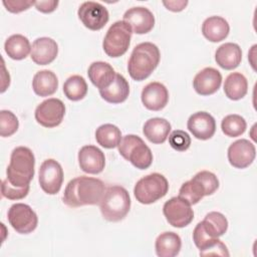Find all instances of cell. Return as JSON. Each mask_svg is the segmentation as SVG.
<instances>
[{"instance_id": "1", "label": "cell", "mask_w": 257, "mask_h": 257, "mask_svg": "<svg viewBox=\"0 0 257 257\" xmlns=\"http://www.w3.org/2000/svg\"><path fill=\"white\" fill-rule=\"evenodd\" d=\"M105 192L101 180L91 177H77L68 182L63 193V203L71 208L100 203Z\"/></svg>"}, {"instance_id": "2", "label": "cell", "mask_w": 257, "mask_h": 257, "mask_svg": "<svg viewBox=\"0 0 257 257\" xmlns=\"http://www.w3.org/2000/svg\"><path fill=\"white\" fill-rule=\"evenodd\" d=\"M161 59L158 46L152 42L138 44L131 54L127 63V70L131 77L137 81L148 78L157 68Z\"/></svg>"}, {"instance_id": "3", "label": "cell", "mask_w": 257, "mask_h": 257, "mask_svg": "<svg viewBox=\"0 0 257 257\" xmlns=\"http://www.w3.org/2000/svg\"><path fill=\"white\" fill-rule=\"evenodd\" d=\"M35 158L32 151L26 147L15 148L7 167V180L15 187L29 186L34 177Z\"/></svg>"}, {"instance_id": "4", "label": "cell", "mask_w": 257, "mask_h": 257, "mask_svg": "<svg viewBox=\"0 0 257 257\" xmlns=\"http://www.w3.org/2000/svg\"><path fill=\"white\" fill-rule=\"evenodd\" d=\"M218 188L219 180L217 176L209 171H201L181 186L179 197L187 201L190 205H195L204 196L215 193Z\"/></svg>"}, {"instance_id": "5", "label": "cell", "mask_w": 257, "mask_h": 257, "mask_svg": "<svg viewBox=\"0 0 257 257\" xmlns=\"http://www.w3.org/2000/svg\"><path fill=\"white\" fill-rule=\"evenodd\" d=\"M102 217L109 222H118L128 213L131 198L126 189L121 186L108 187L99 203Z\"/></svg>"}, {"instance_id": "6", "label": "cell", "mask_w": 257, "mask_h": 257, "mask_svg": "<svg viewBox=\"0 0 257 257\" xmlns=\"http://www.w3.org/2000/svg\"><path fill=\"white\" fill-rule=\"evenodd\" d=\"M118 152L126 161L140 170L148 169L153 163L151 149L136 135L124 136L118 145Z\"/></svg>"}, {"instance_id": "7", "label": "cell", "mask_w": 257, "mask_h": 257, "mask_svg": "<svg viewBox=\"0 0 257 257\" xmlns=\"http://www.w3.org/2000/svg\"><path fill=\"white\" fill-rule=\"evenodd\" d=\"M169 191L167 179L159 173H153L140 179L135 188L134 194L141 204L149 205L165 197Z\"/></svg>"}, {"instance_id": "8", "label": "cell", "mask_w": 257, "mask_h": 257, "mask_svg": "<svg viewBox=\"0 0 257 257\" xmlns=\"http://www.w3.org/2000/svg\"><path fill=\"white\" fill-rule=\"evenodd\" d=\"M131 27L122 20L114 22L107 30L102 48L109 57H119L123 55L130 46L132 38Z\"/></svg>"}, {"instance_id": "9", "label": "cell", "mask_w": 257, "mask_h": 257, "mask_svg": "<svg viewBox=\"0 0 257 257\" xmlns=\"http://www.w3.org/2000/svg\"><path fill=\"white\" fill-rule=\"evenodd\" d=\"M163 213L168 223L176 228H184L194 219L191 205L179 196L171 198L164 204Z\"/></svg>"}, {"instance_id": "10", "label": "cell", "mask_w": 257, "mask_h": 257, "mask_svg": "<svg viewBox=\"0 0 257 257\" xmlns=\"http://www.w3.org/2000/svg\"><path fill=\"white\" fill-rule=\"evenodd\" d=\"M8 221L12 228L20 234H29L34 231L38 224L36 213L30 206L16 203L8 210Z\"/></svg>"}, {"instance_id": "11", "label": "cell", "mask_w": 257, "mask_h": 257, "mask_svg": "<svg viewBox=\"0 0 257 257\" xmlns=\"http://www.w3.org/2000/svg\"><path fill=\"white\" fill-rule=\"evenodd\" d=\"M65 114V105L59 98H48L37 105L35 109L36 121L44 127L59 125Z\"/></svg>"}, {"instance_id": "12", "label": "cell", "mask_w": 257, "mask_h": 257, "mask_svg": "<svg viewBox=\"0 0 257 257\" xmlns=\"http://www.w3.org/2000/svg\"><path fill=\"white\" fill-rule=\"evenodd\" d=\"M39 185L48 195L57 194L63 183V170L53 159L45 160L39 168Z\"/></svg>"}, {"instance_id": "13", "label": "cell", "mask_w": 257, "mask_h": 257, "mask_svg": "<svg viewBox=\"0 0 257 257\" xmlns=\"http://www.w3.org/2000/svg\"><path fill=\"white\" fill-rule=\"evenodd\" d=\"M77 15L82 24L93 31L103 28L109 19L107 9L94 1L83 2L78 8Z\"/></svg>"}, {"instance_id": "14", "label": "cell", "mask_w": 257, "mask_h": 257, "mask_svg": "<svg viewBox=\"0 0 257 257\" xmlns=\"http://www.w3.org/2000/svg\"><path fill=\"white\" fill-rule=\"evenodd\" d=\"M227 155L231 166L237 169H245L255 160L256 149L251 142L241 139L230 145Z\"/></svg>"}, {"instance_id": "15", "label": "cell", "mask_w": 257, "mask_h": 257, "mask_svg": "<svg viewBox=\"0 0 257 257\" xmlns=\"http://www.w3.org/2000/svg\"><path fill=\"white\" fill-rule=\"evenodd\" d=\"M123 21L134 33L146 34L154 28L155 16L146 7H132L124 12Z\"/></svg>"}, {"instance_id": "16", "label": "cell", "mask_w": 257, "mask_h": 257, "mask_svg": "<svg viewBox=\"0 0 257 257\" xmlns=\"http://www.w3.org/2000/svg\"><path fill=\"white\" fill-rule=\"evenodd\" d=\"M187 127L196 139L206 141L214 136L216 120L209 112L198 111L189 117Z\"/></svg>"}, {"instance_id": "17", "label": "cell", "mask_w": 257, "mask_h": 257, "mask_svg": "<svg viewBox=\"0 0 257 257\" xmlns=\"http://www.w3.org/2000/svg\"><path fill=\"white\" fill-rule=\"evenodd\" d=\"M80 169L87 174H99L105 166V157L100 149L95 146H83L78 152Z\"/></svg>"}, {"instance_id": "18", "label": "cell", "mask_w": 257, "mask_h": 257, "mask_svg": "<svg viewBox=\"0 0 257 257\" xmlns=\"http://www.w3.org/2000/svg\"><path fill=\"white\" fill-rule=\"evenodd\" d=\"M141 98L145 107L150 110L158 111L167 105L169 101V91L163 83L153 81L143 88Z\"/></svg>"}, {"instance_id": "19", "label": "cell", "mask_w": 257, "mask_h": 257, "mask_svg": "<svg viewBox=\"0 0 257 257\" xmlns=\"http://www.w3.org/2000/svg\"><path fill=\"white\" fill-rule=\"evenodd\" d=\"M222 75L213 67H206L199 71L193 80V87L198 94L210 95L215 93L221 86Z\"/></svg>"}, {"instance_id": "20", "label": "cell", "mask_w": 257, "mask_h": 257, "mask_svg": "<svg viewBox=\"0 0 257 257\" xmlns=\"http://www.w3.org/2000/svg\"><path fill=\"white\" fill-rule=\"evenodd\" d=\"M58 54V45L49 37H40L34 40L31 47V59L38 65L51 63Z\"/></svg>"}, {"instance_id": "21", "label": "cell", "mask_w": 257, "mask_h": 257, "mask_svg": "<svg viewBox=\"0 0 257 257\" xmlns=\"http://www.w3.org/2000/svg\"><path fill=\"white\" fill-rule=\"evenodd\" d=\"M215 60L220 67L226 70H232L241 63L242 50L236 43H224L217 48Z\"/></svg>"}, {"instance_id": "22", "label": "cell", "mask_w": 257, "mask_h": 257, "mask_svg": "<svg viewBox=\"0 0 257 257\" xmlns=\"http://www.w3.org/2000/svg\"><path fill=\"white\" fill-rule=\"evenodd\" d=\"M115 74L116 73L112 66L104 61L92 62L87 70L89 80L99 90L109 86L113 81Z\"/></svg>"}, {"instance_id": "23", "label": "cell", "mask_w": 257, "mask_h": 257, "mask_svg": "<svg viewBox=\"0 0 257 257\" xmlns=\"http://www.w3.org/2000/svg\"><path fill=\"white\" fill-rule=\"evenodd\" d=\"M229 31V23L221 16L208 17L202 24V33L205 38L211 42H220L224 40L228 36Z\"/></svg>"}, {"instance_id": "24", "label": "cell", "mask_w": 257, "mask_h": 257, "mask_svg": "<svg viewBox=\"0 0 257 257\" xmlns=\"http://www.w3.org/2000/svg\"><path fill=\"white\" fill-rule=\"evenodd\" d=\"M171 132V123L163 117H153L148 119L143 127L145 137L153 144H163L166 142Z\"/></svg>"}, {"instance_id": "25", "label": "cell", "mask_w": 257, "mask_h": 257, "mask_svg": "<svg viewBox=\"0 0 257 257\" xmlns=\"http://www.w3.org/2000/svg\"><path fill=\"white\" fill-rule=\"evenodd\" d=\"M130 93V85L127 80L119 73L115 74V77L111 84L106 88L100 89V96L109 103L123 102Z\"/></svg>"}, {"instance_id": "26", "label": "cell", "mask_w": 257, "mask_h": 257, "mask_svg": "<svg viewBox=\"0 0 257 257\" xmlns=\"http://www.w3.org/2000/svg\"><path fill=\"white\" fill-rule=\"evenodd\" d=\"M182 247V240L175 232H164L160 234L155 243L156 253L159 257L177 256Z\"/></svg>"}, {"instance_id": "27", "label": "cell", "mask_w": 257, "mask_h": 257, "mask_svg": "<svg viewBox=\"0 0 257 257\" xmlns=\"http://www.w3.org/2000/svg\"><path fill=\"white\" fill-rule=\"evenodd\" d=\"M58 87V79L54 72L48 69L40 70L35 73L32 80L33 91L39 96H49Z\"/></svg>"}, {"instance_id": "28", "label": "cell", "mask_w": 257, "mask_h": 257, "mask_svg": "<svg viewBox=\"0 0 257 257\" xmlns=\"http://www.w3.org/2000/svg\"><path fill=\"white\" fill-rule=\"evenodd\" d=\"M248 91V81L240 72L230 73L224 82V92L232 100L243 98Z\"/></svg>"}, {"instance_id": "29", "label": "cell", "mask_w": 257, "mask_h": 257, "mask_svg": "<svg viewBox=\"0 0 257 257\" xmlns=\"http://www.w3.org/2000/svg\"><path fill=\"white\" fill-rule=\"evenodd\" d=\"M5 52L14 60H21L31 52L30 42L27 37L21 34H13L7 38L4 44Z\"/></svg>"}, {"instance_id": "30", "label": "cell", "mask_w": 257, "mask_h": 257, "mask_svg": "<svg viewBox=\"0 0 257 257\" xmlns=\"http://www.w3.org/2000/svg\"><path fill=\"white\" fill-rule=\"evenodd\" d=\"M121 139L120 130L111 123L101 124L95 131V140L97 144L105 149L118 147Z\"/></svg>"}, {"instance_id": "31", "label": "cell", "mask_w": 257, "mask_h": 257, "mask_svg": "<svg viewBox=\"0 0 257 257\" xmlns=\"http://www.w3.org/2000/svg\"><path fill=\"white\" fill-rule=\"evenodd\" d=\"M63 92L69 100H80L87 93V83L82 76L72 75L65 80L63 84Z\"/></svg>"}, {"instance_id": "32", "label": "cell", "mask_w": 257, "mask_h": 257, "mask_svg": "<svg viewBox=\"0 0 257 257\" xmlns=\"http://www.w3.org/2000/svg\"><path fill=\"white\" fill-rule=\"evenodd\" d=\"M206 230L214 237L224 235L228 229V221L226 217L220 212L208 213L202 221Z\"/></svg>"}, {"instance_id": "33", "label": "cell", "mask_w": 257, "mask_h": 257, "mask_svg": "<svg viewBox=\"0 0 257 257\" xmlns=\"http://www.w3.org/2000/svg\"><path fill=\"white\" fill-rule=\"evenodd\" d=\"M246 127L247 123L245 118L239 114L226 115L221 122L222 132L230 138H236L243 135Z\"/></svg>"}, {"instance_id": "34", "label": "cell", "mask_w": 257, "mask_h": 257, "mask_svg": "<svg viewBox=\"0 0 257 257\" xmlns=\"http://www.w3.org/2000/svg\"><path fill=\"white\" fill-rule=\"evenodd\" d=\"M193 241L200 250V255L206 252L208 249L217 244L220 240L217 237L212 236L204 227L202 222H199L193 232Z\"/></svg>"}, {"instance_id": "35", "label": "cell", "mask_w": 257, "mask_h": 257, "mask_svg": "<svg viewBox=\"0 0 257 257\" xmlns=\"http://www.w3.org/2000/svg\"><path fill=\"white\" fill-rule=\"evenodd\" d=\"M19 121L17 116L10 110L0 111V135L1 137H10L18 130Z\"/></svg>"}, {"instance_id": "36", "label": "cell", "mask_w": 257, "mask_h": 257, "mask_svg": "<svg viewBox=\"0 0 257 257\" xmlns=\"http://www.w3.org/2000/svg\"><path fill=\"white\" fill-rule=\"evenodd\" d=\"M169 144L174 150L178 152H184L189 149L191 145V138L185 131L176 130L169 136Z\"/></svg>"}, {"instance_id": "37", "label": "cell", "mask_w": 257, "mask_h": 257, "mask_svg": "<svg viewBox=\"0 0 257 257\" xmlns=\"http://www.w3.org/2000/svg\"><path fill=\"white\" fill-rule=\"evenodd\" d=\"M29 186L25 187H15L9 183L7 179L2 182L1 186V193L4 198L9 200H20L27 196L29 192Z\"/></svg>"}, {"instance_id": "38", "label": "cell", "mask_w": 257, "mask_h": 257, "mask_svg": "<svg viewBox=\"0 0 257 257\" xmlns=\"http://www.w3.org/2000/svg\"><path fill=\"white\" fill-rule=\"evenodd\" d=\"M34 3H35V1H24V0L3 1V5L11 13H19L24 10H27L32 5H34Z\"/></svg>"}, {"instance_id": "39", "label": "cell", "mask_w": 257, "mask_h": 257, "mask_svg": "<svg viewBox=\"0 0 257 257\" xmlns=\"http://www.w3.org/2000/svg\"><path fill=\"white\" fill-rule=\"evenodd\" d=\"M58 5L57 0H49V1H35L34 6L36 9L42 13H51L53 12Z\"/></svg>"}, {"instance_id": "40", "label": "cell", "mask_w": 257, "mask_h": 257, "mask_svg": "<svg viewBox=\"0 0 257 257\" xmlns=\"http://www.w3.org/2000/svg\"><path fill=\"white\" fill-rule=\"evenodd\" d=\"M163 4L166 6V8L173 12H180L186 8L188 5L187 0H178V1H163Z\"/></svg>"}]
</instances>
